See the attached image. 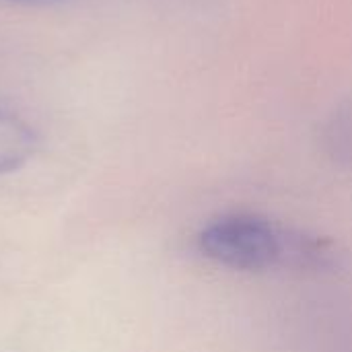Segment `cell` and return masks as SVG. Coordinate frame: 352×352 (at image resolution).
I'll use <instances>...</instances> for the list:
<instances>
[{
  "label": "cell",
  "mask_w": 352,
  "mask_h": 352,
  "mask_svg": "<svg viewBox=\"0 0 352 352\" xmlns=\"http://www.w3.org/2000/svg\"><path fill=\"white\" fill-rule=\"evenodd\" d=\"M326 155L340 167L352 169V97L336 103L320 126Z\"/></svg>",
  "instance_id": "cell-2"
},
{
  "label": "cell",
  "mask_w": 352,
  "mask_h": 352,
  "mask_svg": "<svg viewBox=\"0 0 352 352\" xmlns=\"http://www.w3.org/2000/svg\"><path fill=\"white\" fill-rule=\"evenodd\" d=\"M35 138L25 122L0 109V173L21 167L33 153Z\"/></svg>",
  "instance_id": "cell-3"
},
{
  "label": "cell",
  "mask_w": 352,
  "mask_h": 352,
  "mask_svg": "<svg viewBox=\"0 0 352 352\" xmlns=\"http://www.w3.org/2000/svg\"><path fill=\"white\" fill-rule=\"evenodd\" d=\"M198 250L208 260L243 272L328 270L340 262L338 248L330 239L254 212H231L210 221L198 233Z\"/></svg>",
  "instance_id": "cell-1"
}]
</instances>
